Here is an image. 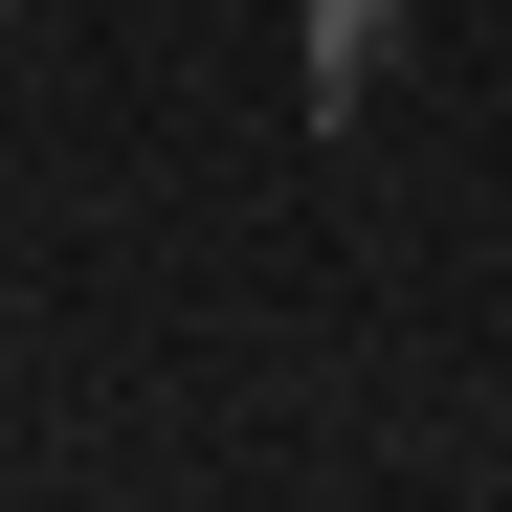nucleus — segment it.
<instances>
[{
	"mask_svg": "<svg viewBox=\"0 0 512 512\" xmlns=\"http://www.w3.org/2000/svg\"><path fill=\"white\" fill-rule=\"evenodd\" d=\"M379 67H401V0H312V112H379Z\"/></svg>",
	"mask_w": 512,
	"mask_h": 512,
	"instance_id": "nucleus-1",
	"label": "nucleus"
}]
</instances>
